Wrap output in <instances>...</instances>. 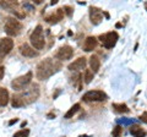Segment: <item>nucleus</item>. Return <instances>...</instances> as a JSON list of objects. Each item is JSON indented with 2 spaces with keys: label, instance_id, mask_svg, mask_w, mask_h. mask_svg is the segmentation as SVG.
I'll list each match as a JSON object with an SVG mask.
<instances>
[{
  "label": "nucleus",
  "instance_id": "obj_8",
  "mask_svg": "<svg viewBox=\"0 0 147 137\" xmlns=\"http://www.w3.org/2000/svg\"><path fill=\"white\" fill-rule=\"evenodd\" d=\"M72 54H74V49L70 45H63L55 53V58L59 59V60H69V59H71Z\"/></svg>",
  "mask_w": 147,
  "mask_h": 137
},
{
  "label": "nucleus",
  "instance_id": "obj_20",
  "mask_svg": "<svg viewBox=\"0 0 147 137\" xmlns=\"http://www.w3.org/2000/svg\"><path fill=\"white\" fill-rule=\"evenodd\" d=\"M79 109H80V104H79V103L74 104V105L70 108V110H69V111L65 114V119H70V118H72L77 111H79Z\"/></svg>",
  "mask_w": 147,
  "mask_h": 137
},
{
  "label": "nucleus",
  "instance_id": "obj_26",
  "mask_svg": "<svg viewBox=\"0 0 147 137\" xmlns=\"http://www.w3.org/2000/svg\"><path fill=\"white\" fill-rule=\"evenodd\" d=\"M140 120L142 121V122H146V124H147V111H145V113H142L141 114V115H140Z\"/></svg>",
  "mask_w": 147,
  "mask_h": 137
},
{
  "label": "nucleus",
  "instance_id": "obj_24",
  "mask_svg": "<svg viewBox=\"0 0 147 137\" xmlns=\"http://www.w3.org/2000/svg\"><path fill=\"white\" fill-rule=\"evenodd\" d=\"M30 135V130H20V131H17L15 135H13V137H27Z\"/></svg>",
  "mask_w": 147,
  "mask_h": 137
},
{
  "label": "nucleus",
  "instance_id": "obj_30",
  "mask_svg": "<svg viewBox=\"0 0 147 137\" xmlns=\"http://www.w3.org/2000/svg\"><path fill=\"white\" fill-rule=\"evenodd\" d=\"M58 0H52V5H54V4H57Z\"/></svg>",
  "mask_w": 147,
  "mask_h": 137
},
{
  "label": "nucleus",
  "instance_id": "obj_25",
  "mask_svg": "<svg viewBox=\"0 0 147 137\" xmlns=\"http://www.w3.org/2000/svg\"><path fill=\"white\" fill-rule=\"evenodd\" d=\"M80 82H81V75L80 74H76L75 76L72 77V83L76 85V83H80Z\"/></svg>",
  "mask_w": 147,
  "mask_h": 137
},
{
  "label": "nucleus",
  "instance_id": "obj_1",
  "mask_svg": "<svg viewBox=\"0 0 147 137\" xmlns=\"http://www.w3.org/2000/svg\"><path fill=\"white\" fill-rule=\"evenodd\" d=\"M38 97H39V86L37 83H31L30 87L25 88V91L12 95L11 104L13 108H20L36 102Z\"/></svg>",
  "mask_w": 147,
  "mask_h": 137
},
{
  "label": "nucleus",
  "instance_id": "obj_11",
  "mask_svg": "<svg viewBox=\"0 0 147 137\" xmlns=\"http://www.w3.org/2000/svg\"><path fill=\"white\" fill-rule=\"evenodd\" d=\"M86 58H79L77 60H75L74 62H71L70 65L67 66V68L70 71H80V70H84L86 67Z\"/></svg>",
  "mask_w": 147,
  "mask_h": 137
},
{
  "label": "nucleus",
  "instance_id": "obj_29",
  "mask_svg": "<svg viewBox=\"0 0 147 137\" xmlns=\"http://www.w3.org/2000/svg\"><path fill=\"white\" fill-rule=\"evenodd\" d=\"M17 121H18V119H13V120H11L10 122H9V125H13V124H16Z\"/></svg>",
  "mask_w": 147,
  "mask_h": 137
},
{
  "label": "nucleus",
  "instance_id": "obj_6",
  "mask_svg": "<svg viewBox=\"0 0 147 137\" xmlns=\"http://www.w3.org/2000/svg\"><path fill=\"white\" fill-rule=\"evenodd\" d=\"M5 32L9 36H17L20 34V32L22 31V25L21 22H18L16 19H7L5 22Z\"/></svg>",
  "mask_w": 147,
  "mask_h": 137
},
{
  "label": "nucleus",
  "instance_id": "obj_31",
  "mask_svg": "<svg viewBox=\"0 0 147 137\" xmlns=\"http://www.w3.org/2000/svg\"><path fill=\"white\" fill-rule=\"evenodd\" d=\"M79 137H90V136H87V135H81V136H79Z\"/></svg>",
  "mask_w": 147,
  "mask_h": 137
},
{
  "label": "nucleus",
  "instance_id": "obj_12",
  "mask_svg": "<svg viewBox=\"0 0 147 137\" xmlns=\"http://www.w3.org/2000/svg\"><path fill=\"white\" fill-rule=\"evenodd\" d=\"M63 17H64V9H58L54 13L45 17V21H47L48 24H57V22L61 21Z\"/></svg>",
  "mask_w": 147,
  "mask_h": 137
},
{
  "label": "nucleus",
  "instance_id": "obj_22",
  "mask_svg": "<svg viewBox=\"0 0 147 137\" xmlns=\"http://www.w3.org/2000/svg\"><path fill=\"white\" fill-rule=\"evenodd\" d=\"M118 124H123V125H134V122L135 120L134 119H126V118H123V119H118L117 120Z\"/></svg>",
  "mask_w": 147,
  "mask_h": 137
},
{
  "label": "nucleus",
  "instance_id": "obj_4",
  "mask_svg": "<svg viewBox=\"0 0 147 137\" xmlns=\"http://www.w3.org/2000/svg\"><path fill=\"white\" fill-rule=\"evenodd\" d=\"M32 76H33L32 71H28L24 76L17 77V79H15V80L11 82V87L15 89V91H22L24 88H27V86L31 83Z\"/></svg>",
  "mask_w": 147,
  "mask_h": 137
},
{
  "label": "nucleus",
  "instance_id": "obj_15",
  "mask_svg": "<svg viewBox=\"0 0 147 137\" xmlns=\"http://www.w3.org/2000/svg\"><path fill=\"white\" fill-rule=\"evenodd\" d=\"M130 134L134 136V137H146L147 132L144 129H142L140 125L134 124V125L130 126Z\"/></svg>",
  "mask_w": 147,
  "mask_h": 137
},
{
  "label": "nucleus",
  "instance_id": "obj_7",
  "mask_svg": "<svg viewBox=\"0 0 147 137\" xmlns=\"http://www.w3.org/2000/svg\"><path fill=\"white\" fill-rule=\"evenodd\" d=\"M107 99V94H105L103 91H88L84 94L82 100L84 102H103V100Z\"/></svg>",
  "mask_w": 147,
  "mask_h": 137
},
{
  "label": "nucleus",
  "instance_id": "obj_14",
  "mask_svg": "<svg viewBox=\"0 0 147 137\" xmlns=\"http://www.w3.org/2000/svg\"><path fill=\"white\" fill-rule=\"evenodd\" d=\"M20 52H21L22 55L27 56V58H34V56L38 55V53H37L33 48H31L28 44H26V43L22 44L20 47Z\"/></svg>",
  "mask_w": 147,
  "mask_h": 137
},
{
  "label": "nucleus",
  "instance_id": "obj_19",
  "mask_svg": "<svg viewBox=\"0 0 147 137\" xmlns=\"http://www.w3.org/2000/svg\"><path fill=\"white\" fill-rule=\"evenodd\" d=\"M18 5L17 1L13 0H9V1H0V6L6 9V10H15V7Z\"/></svg>",
  "mask_w": 147,
  "mask_h": 137
},
{
  "label": "nucleus",
  "instance_id": "obj_18",
  "mask_svg": "<svg viewBox=\"0 0 147 137\" xmlns=\"http://www.w3.org/2000/svg\"><path fill=\"white\" fill-rule=\"evenodd\" d=\"M9 102V92L6 88L0 87V105L5 107Z\"/></svg>",
  "mask_w": 147,
  "mask_h": 137
},
{
  "label": "nucleus",
  "instance_id": "obj_27",
  "mask_svg": "<svg viewBox=\"0 0 147 137\" xmlns=\"http://www.w3.org/2000/svg\"><path fill=\"white\" fill-rule=\"evenodd\" d=\"M64 10H66V13L69 16H71V13H72V7H70V6H65L64 7Z\"/></svg>",
  "mask_w": 147,
  "mask_h": 137
},
{
  "label": "nucleus",
  "instance_id": "obj_21",
  "mask_svg": "<svg viewBox=\"0 0 147 137\" xmlns=\"http://www.w3.org/2000/svg\"><path fill=\"white\" fill-rule=\"evenodd\" d=\"M93 76H94V72L92 71V70H86L85 71V77H84V80L86 83H90V82L93 80Z\"/></svg>",
  "mask_w": 147,
  "mask_h": 137
},
{
  "label": "nucleus",
  "instance_id": "obj_17",
  "mask_svg": "<svg viewBox=\"0 0 147 137\" xmlns=\"http://www.w3.org/2000/svg\"><path fill=\"white\" fill-rule=\"evenodd\" d=\"M112 108L114 109V111H117V113H120V114H126L130 111V109H129V107L126 105V104H124V103H113L112 104Z\"/></svg>",
  "mask_w": 147,
  "mask_h": 137
},
{
  "label": "nucleus",
  "instance_id": "obj_5",
  "mask_svg": "<svg viewBox=\"0 0 147 137\" xmlns=\"http://www.w3.org/2000/svg\"><path fill=\"white\" fill-rule=\"evenodd\" d=\"M119 39V34L117 33L115 31L113 32H108L105 34H100L99 36V40L102 42L103 47L107 49H112L113 47H115V44Z\"/></svg>",
  "mask_w": 147,
  "mask_h": 137
},
{
  "label": "nucleus",
  "instance_id": "obj_2",
  "mask_svg": "<svg viewBox=\"0 0 147 137\" xmlns=\"http://www.w3.org/2000/svg\"><path fill=\"white\" fill-rule=\"evenodd\" d=\"M60 67H61V64L58 60L47 58V59H44L43 61H40L38 64L37 70H36V76H37L38 80L44 81V80L49 79L50 76H53Z\"/></svg>",
  "mask_w": 147,
  "mask_h": 137
},
{
  "label": "nucleus",
  "instance_id": "obj_13",
  "mask_svg": "<svg viewBox=\"0 0 147 137\" xmlns=\"http://www.w3.org/2000/svg\"><path fill=\"white\" fill-rule=\"evenodd\" d=\"M97 39H96V37H93V36H90V37H87L85 39L84 42V50L85 52H92L96 47H97Z\"/></svg>",
  "mask_w": 147,
  "mask_h": 137
},
{
  "label": "nucleus",
  "instance_id": "obj_28",
  "mask_svg": "<svg viewBox=\"0 0 147 137\" xmlns=\"http://www.w3.org/2000/svg\"><path fill=\"white\" fill-rule=\"evenodd\" d=\"M4 71H5V68H4L3 66H0V80L4 77Z\"/></svg>",
  "mask_w": 147,
  "mask_h": 137
},
{
  "label": "nucleus",
  "instance_id": "obj_9",
  "mask_svg": "<svg viewBox=\"0 0 147 137\" xmlns=\"http://www.w3.org/2000/svg\"><path fill=\"white\" fill-rule=\"evenodd\" d=\"M103 11L96 6H90V20L92 25H99L103 20Z\"/></svg>",
  "mask_w": 147,
  "mask_h": 137
},
{
  "label": "nucleus",
  "instance_id": "obj_32",
  "mask_svg": "<svg viewBox=\"0 0 147 137\" xmlns=\"http://www.w3.org/2000/svg\"><path fill=\"white\" fill-rule=\"evenodd\" d=\"M146 10H147V6H146Z\"/></svg>",
  "mask_w": 147,
  "mask_h": 137
},
{
  "label": "nucleus",
  "instance_id": "obj_3",
  "mask_svg": "<svg viewBox=\"0 0 147 137\" xmlns=\"http://www.w3.org/2000/svg\"><path fill=\"white\" fill-rule=\"evenodd\" d=\"M31 44L33 45V48H36L37 50H40L44 48L45 44V39H44V34H43V28L42 26H37L34 31L31 33Z\"/></svg>",
  "mask_w": 147,
  "mask_h": 137
},
{
  "label": "nucleus",
  "instance_id": "obj_16",
  "mask_svg": "<svg viewBox=\"0 0 147 137\" xmlns=\"http://www.w3.org/2000/svg\"><path fill=\"white\" fill-rule=\"evenodd\" d=\"M90 66H91V70L93 72H98L99 67H100V60L98 59L97 55H92L90 58Z\"/></svg>",
  "mask_w": 147,
  "mask_h": 137
},
{
  "label": "nucleus",
  "instance_id": "obj_23",
  "mask_svg": "<svg viewBox=\"0 0 147 137\" xmlns=\"http://www.w3.org/2000/svg\"><path fill=\"white\" fill-rule=\"evenodd\" d=\"M121 132H123V127H121L120 125H117V126L113 129L112 135H113V137H120Z\"/></svg>",
  "mask_w": 147,
  "mask_h": 137
},
{
  "label": "nucleus",
  "instance_id": "obj_10",
  "mask_svg": "<svg viewBox=\"0 0 147 137\" xmlns=\"http://www.w3.org/2000/svg\"><path fill=\"white\" fill-rule=\"evenodd\" d=\"M13 48V42L11 38H1L0 39V58H4Z\"/></svg>",
  "mask_w": 147,
  "mask_h": 137
}]
</instances>
